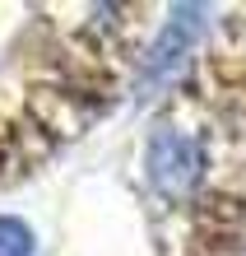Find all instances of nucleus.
Returning <instances> with one entry per match:
<instances>
[{"instance_id": "3", "label": "nucleus", "mask_w": 246, "mask_h": 256, "mask_svg": "<svg viewBox=\"0 0 246 256\" xmlns=\"http://www.w3.org/2000/svg\"><path fill=\"white\" fill-rule=\"evenodd\" d=\"M0 256H33V228L23 219L0 214Z\"/></svg>"}, {"instance_id": "2", "label": "nucleus", "mask_w": 246, "mask_h": 256, "mask_svg": "<svg viewBox=\"0 0 246 256\" xmlns=\"http://www.w3.org/2000/svg\"><path fill=\"white\" fill-rule=\"evenodd\" d=\"M200 14H205L200 5H177V10H172L163 38L149 47V61H144V80H149V84H163V80H172V74L181 70L191 42L200 38Z\"/></svg>"}, {"instance_id": "1", "label": "nucleus", "mask_w": 246, "mask_h": 256, "mask_svg": "<svg viewBox=\"0 0 246 256\" xmlns=\"http://www.w3.org/2000/svg\"><path fill=\"white\" fill-rule=\"evenodd\" d=\"M144 172H149V186L167 200L191 196L205 177V140L181 126H158L144 149Z\"/></svg>"}]
</instances>
